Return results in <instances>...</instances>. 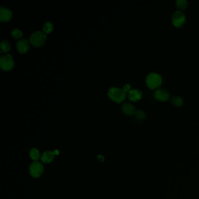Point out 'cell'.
<instances>
[{
    "label": "cell",
    "mask_w": 199,
    "mask_h": 199,
    "mask_svg": "<svg viewBox=\"0 0 199 199\" xmlns=\"http://www.w3.org/2000/svg\"><path fill=\"white\" fill-rule=\"evenodd\" d=\"M12 13L8 8L4 7H0V20L1 21H7L11 19Z\"/></svg>",
    "instance_id": "obj_10"
},
{
    "label": "cell",
    "mask_w": 199,
    "mask_h": 199,
    "mask_svg": "<svg viewBox=\"0 0 199 199\" xmlns=\"http://www.w3.org/2000/svg\"><path fill=\"white\" fill-rule=\"evenodd\" d=\"M46 40V35L44 32L37 31L32 33L29 38V41L33 46L39 47L44 44Z\"/></svg>",
    "instance_id": "obj_3"
},
{
    "label": "cell",
    "mask_w": 199,
    "mask_h": 199,
    "mask_svg": "<svg viewBox=\"0 0 199 199\" xmlns=\"http://www.w3.org/2000/svg\"><path fill=\"white\" fill-rule=\"evenodd\" d=\"M176 5L178 9L185 10L187 7V1L186 0H177Z\"/></svg>",
    "instance_id": "obj_15"
},
{
    "label": "cell",
    "mask_w": 199,
    "mask_h": 199,
    "mask_svg": "<svg viewBox=\"0 0 199 199\" xmlns=\"http://www.w3.org/2000/svg\"><path fill=\"white\" fill-rule=\"evenodd\" d=\"M54 154H55V155H57L59 153V152H58V150H55L54 151Z\"/></svg>",
    "instance_id": "obj_22"
},
{
    "label": "cell",
    "mask_w": 199,
    "mask_h": 199,
    "mask_svg": "<svg viewBox=\"0 0 199 199\" xmlns=\"http://www.w3.org/2000/svg\"><path fill=\"white\" fill-rule=\"evenodd\" d=\"M154 96L155 99L161 101H167L170 97V94L167 90L164 88L157 89L154 93Z\"/></svg>",
    "instance_id": "obj_7"
},
{
    "label": "cell",
    "mask_w": 199,
    "mask_h": 199,
    "mask_svg": "<svg viewBox=\"0 0 199 199\" xmlns=\"http://www.w3.org/2000/svg\"><path fill=\"white\" fill-rule=\"evenodd\" d=\"M14 61L12 56L10 54H4L0 58V66L4 70H10L13 68Z\"/></svg>",
    "instance_id": "obj_4"
},
{
    "label": "cell",
    "mask_w": 199,
    "mask_h": 199,
    "mask_svg": "<svg viewBox=\"0 0 199 199\" xmlns=\"http://www.w3.org/2000/svg\"><path fill=\"white\" fill-rule=\"evenodd\" d=\"M55 154L53 151H45L42 155L40 159L42 160V162L44 164H49L52 162L54 158Z\"/></svg>",
    "instance_id": "obj_12"
},
{
    "label": "cell",
    "mask_w": 199,
    "mask_h": 199,
    "mask_svg": "<svg viewBox=\"0 0 199 199\" xmlns=\"http://www.w3.org/2000/svg\"><path fill=\"white\" fill-rule=\"evenodd\" d=\"M186 21V15L181 11L178 10L173 13L172 21L175 27H181L185 23Z\"/></svg>",
    "instance_id": "obj_6"
},
{
    "label": "cell",
    "mask_w": 199,
    "mask_h": 199,
    "mask_svg": "<svg viewBox=\"0 0 199 199\" xmlns=\"http://www.w3.org/2000/svg\"><path fill=\"white\" fill-rule=\"evenodd\" d=\"M97 159H99V161L101 162H103L104 161V158L102 155H99L97 156Z\"/></svg>",
    "instance_id": "obj_21"
},
{
    "label": "cell",
    "mask_w": 199,
    "mask_h": 199,
    "mask_svg": "<svg viewBox=\"0 0 199 199\" xmlns=\"http://www.w3.org/2000/svg\"><path fill=\"white\" fill-rule=\"evenodd\" d=\"M53 25L52 22L47 21L43 25V30L45 33H49L53 31Z\"/></svg>",
    "instance_id": "obj_17"
},
{
    "label": "cell",
    "mask_w": 199,
    "mask_h": 199,
    "mask_svg": "<svg viewBox=\"0 0 199 199\" xmlns=\"http://www.w3.org/2000/svg\"><path fill=\"white\" fill-rule=\"evenodd\" d=\"M11 48V46L9 42L7 40H2L1 43V49L2 52L7 53L9 50Z\"/></svg>",
    "instance_id": "obj_16"
},
{
    "label": "cell",
    "mask_w": 199,
    "mask_h": 199,
    "mask_svg": "<svg viewBox=\"0 0 199 199\" xmlns=\"http://www.w3.org/2000/svg\"><path fill=\"white\" fill-rule=\"evenodd\" d=\"M107 95L115 102L120 103L126 97V92L123 88L112 87L108 89Z\"/></svg>",
    "instance_id": "obj_1"
},
{
    "label": "cell",
    "mask_w": 199,
    "mask_h": 199,
    "mask_svg": "<svg viewBox=\"0 0 199 199\" xmlns=\"http://www.w3.org/2000/svg\"><path fill=\"white\" fill-rule=\"evenodd\" d=\"M11 34L15 38L18 39V38H20L21 37H22V32L20 29L16 28V29H13V30L12 31Z\"/></svg>",
    "instance_id": "obj_18"
},
{
    "label": "cell",
    "mask_w": 199,
    "mask_h": 199,
    "mask_svg": "<svg viewBox=\"0 0 199 199\" xmlns=\"http://www.w3.org/2000/svg\"><path fill=\"white\" fill-rule=\"evenodd\" d=\"M122 111L125 114L129 116H133L136 113L135 106L131 102H125L122 105Z\"/></svg>",
    "instance_id": "obj_11"
},
{
    "label": "cell",
    "mask_w": 199,
    "mask_h": 199,
    "mask_svg": "<svg viewBox=\"0 0 199 199\" xmlns=\"http://www.w3.org/2000/svg\"><path fill=\"white\" fill-rule=\"evenodd\" d=\"M128 98L132 101H137L140 100L142 97V92L138 89H130L127 93Z\"/></svg>",
    "instance_id": "obj_9"
},
{
    "label": "cell",
    "mask_w": 199,
    "mask_h": 199,
    "mask_svg": "<svg viewBox=\"0 0 199 199\" xmlns=\"http://www.w3.org/2000/svg\"><path fill=\"white\" fill-rule=\"evenodd\" d=\"M29 42L27 39L22 38L17 42V47L20 53H26L29 48Z\"/></svg>",
    "instance_id": "obj_8"
},
{
    "label": "cell",
    "mask_w": 199,
    "mask_h": 199,
    "mask_svg": "<svg viewBox=\"0 0 199 199\" xmlns=\"http://www.w3.org/2000/svg\"><path fill=\"white\" fill-rule=\"evenodd\" d=\"M30 157L34 161H37L40 157V152L37 148H32L29 152Z\"/></svg>",
    "instance_id": "obj_13"
},
{
    "label": "cell",
    "mask_w": 199,
    "mask_h": 199,
    "mask_svg": "<svg viewBox=\"0 0 199 199\" xmlns=\"http://www.w3.org/2000/svg\"><path fill=\"white\" fill-rule=\"evenodd\" d=\"M171 102L174 106L179 107L183 105V100L182 99V97L180 96H173L172 99H171Z\"/></svg>",
    "instance_id": "obj_14"
},
{
    "label": "cell",
    "mask_w": 199,
    "mask_h": 199,
    "mask_svg": "<svg viewBox=\"0 0 199 199\" xmlns=\"http://www.w3.org/2000/svg\"><path fill=\"white\" fill-rule=\"evenodd\" d=\"M130 88H131V86L130 85V84H126L123 87V89L126 92H128L130 90Z\"/></svg>",
    "instance_id": "obj_20"
},
{
    "label": "cell",
    "mask_w": 199,
    "mask_h": 199,
    "mask_svg": "<svg viewBox=\"0 0 199 199\" xmlns=\"http://www.w3.org/2000/svg\"><path fill=\"white\" fill-rule=\"evenodd\" d=\"M135 115L136 116L137 118L139 119H145L146 117L147 116L146 112L142 110H141V109H139V110L136 111Z\"/></svg>",
    "instance_id": "obj_19"
},
{
    "label": "cell",
    "mask_w": 199,
    "mask_h": 199,
    "mask_svg": "<svg viewBox=\"0 0 199 199\" xmlns=\"http://www.w3.org/2000/svg\"><path fill=\"white\" fill-rule=\"evenodd\" d=\"M146 81L150 88L155 89L158 88L162 83V77L158 73L152 72L147 75Z\"/></svg>",
    "instance_id": "obj_2"
},
{
    "label": "cell",
    "mask_w": 199,
    "mask_h": 199,
    "mask_svg": "<svg viewBox=\"0 0 199 199\" xmlns=\"http://www.w3.org/2000/svg\"><path fill=\"white\" fill-rule=\"evenodd\" d=\"M44 171V167L42 164L39 161L33 162L29 167L30 175L34 178L40 177Z\"/></svg>",
    "instance_id": "obj_5"
}]
</instances>
